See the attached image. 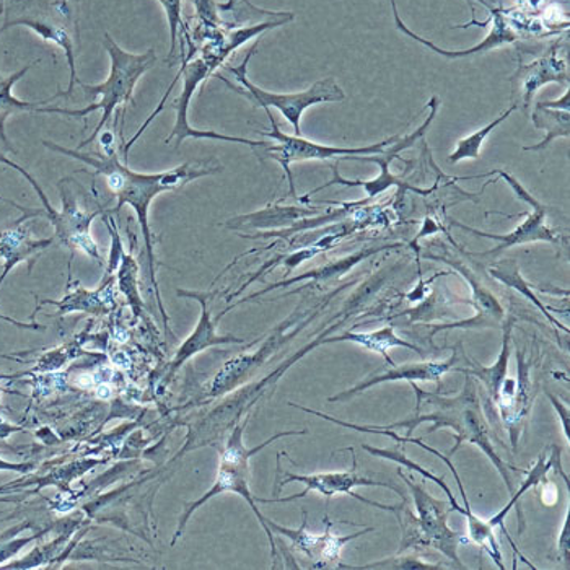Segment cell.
Listing matches in <instances>:
<instances>
[{
	"label": "cell",
	"mask_w": 570,
	"mask_h": 570,
	"mask_svg": "<svg viewBox=\"0 0 570 570\" xmlns=\"http://www.w3.org/2000/svg\"><path fill=\"white\" fill-rule=\"evenodd\" d=\"M513 325H515V318L509 316L505 325L502 326V350L494 365L483 367V365L473 364L471 368L456 367L455 365V367L452 368L453 372L464 373V375L473 376L474 380H480L492 404L499 403L502 383H504V380L509 376L510 337H512Z\"/></svg>",
	"instance_id": "25"
},
{
	"label": "cell",
	"mask_w": 570,
	"mask_h": 570,
	"mask_svg": "<svg viewBox=\"0 0 570 570\" xmlns=\"http://www.w3.org/2000/svg\"><path fill=\"white\" fill-rule=\"evenodd\" d=\"M558 82L569 86L568 65L556 56L554 49L544 58L537 59L528 66H520L515 76L510 77V83L513 86V95H519L515 104L522 105L523 110L528 111L534 94L547 83Z\"/></svg>",
	"instance_id": "19"
},
{
	"label": "cell",
	"mask_w": 570,
	"mask_h": 570,
	"mask_svg": "<svg viewBox=\"0 0 570 570\" xmlns=\"http://www.w3.org/2000/svg\"><path fill=\"white\" fill-rule=\"evenodd\" d=\"M549 207L547 204L537 203L531 206V213L528 214L527 219L507 235L488 234V232L478 230V228L468 227L461 222L450 220L452 227H459L468 234L476 235V237L489 238V240L498 242L495 248L489 249L484 253H470V256H480V258H488V256H499L507 249L513 246L527 245V243L547 242L551 245H561L562 235L556 232L554 228L548 225Z\"/></svg>",
	"instance_id": "14"
},
{
	"label": "cell",
	"mask_w": 570,
	"mask_h": 570,
	"mask_svg": "<svg viewBox=\"0 0 570 570\" xmlns=\"http://www.w3.org/2000/svg\"><path fill=\"white\" fill-rule=\"evenodd\" d=\"M446 566L435 564V562H428L425 559L419 558L414 554H404V552H397L392 558L380 559V561L371 562L365 566H350V564H337L336 569H350V570H442Z\"/></svg>",
	"instance_id": "32"
},
{
	"label": "cell",
	"mask_w": 570,
	"mask_h": 570,
	"mask_svg": "<svg viewBox=\"0 0 570 570\" xmlns=\"http://www.w3.org/2000/svg\"><path fill=\"white\" fill-rule=\"evenodd\" d=\"M559 459H561V450H559L558 446H552L551 455H548L547 452L541 453V455L538 456L537 463L533 464V468H531L530 471H527V480L523 481L522 488L510 495V501L507 502L504 509L499 510L494 517H491V519L488 520L489 525L492 528H501V530L504 531L505 537L509 538V543L512 544L513 549V559H515V562H513V568L517 566V559L520 558L523 562H525L528 568L537 569L533 564H531L530 561H528V558L522 554V551L517 548L515 541L510 538L509 531H507L505 528L507 515H509V512L513 509V507L520 504V501H522L523 494H525V492L537 488V485L540 483H548V473L552 470V468L556 466V463H559Z\"/></svg>",
	"instance_id": "23"
},
{
	"label": "cell",
	"mask_w": 570,
	"mask_h": 570,
	"mask_svg": "<svg viewBox=\"0 0 570 570\" xmlns=\"http://www.w3.org/2000/svg\"><path fill=\"white\" fill-rule=\"evenodd\" d=\"M456 361H459V354H456L455 347V352L446 361L393 365L389 372L382 373V375L368 376V379L362 380L361 383L352 386V389L344 390V392L337 393L336 396L328 397V401L330 403H346L351 397L367 392L372 386L390 382H435L440 386V380H442L445 373L455 367Z\"/></svg>",
	"instance_id": "16"
},
{
	"label": "cell",
	"mask_w": 570,
	"mask_h": 570,
	"mask_svg": "<svg viewBox=\"0 0 570 570\" xmlns=\"http://www.w3.org/2000/svg\"><path fill=\"white\" fill-rule=\"evenodd\" d=\"M43 146L52 153L67 155L73 160L82 161L87 167L94 168L95 175L105 176L108 188L112 195L118 198L116 213L125 206L131 207L139 222L140 232L146 243L147 259H149L150 281H153L155 297H157L158 308L165 320V326L168 325L167 312L161 304L160 291H158L157 279H155V240L149 225V207L153 200L161 193H174L185 188L196 179L204 176L217 175L224 170V167L216 160L196 161V164L179 165L171 170L160 171V174H137L128 167V164L121 161L115 144L105 147V154L82 153L80 149H67L59 144L43 140ZM168 328V326H167Z\"/></svg>",
	"instance_id": "1"
},
{
	"label": "cell",
	"mask_w": 570,
	"mask_h": 570,
	"mask_svg": "<svg viewBox=\"0 0 570 570\" xmlns=\"http://www.w3.org/2000/svg\"><path fill=\"white\" fill-rule=\"evenodd\" d=\"M352 452V470L336 471V473L320 474H292L283 473L277 463V470L284 474L277 478V488L274 495L279 494L281 489L288 483L305 484V491L291 498H273L262 499L255 498L256 504H285V502H294L297 499L305 498L308 492H318L326 502L336 494H346L350 498L357 499L362 504L375 507V509L385 510V512L397 513L403 509L404 502H407L406 492L400 485L393 483H380V481L367 480V478L357 474V459H355L354 450Z\"/></svg>",
	"instance_id": "5"
},
{
	"label": "cell",
	"mask_w": 570,
	"mask_h": 570,
	"mask_svg": "<svg viewBox=\"0 0 570 570\" xmlns=\"http://www.w3.org/2000/svg\"><path fill=\"white\" fill-rule=\"evenodd\" d=\"M466 376V380H464L463 390H461L459 396L452 397L424 392V390L419 389L416 382H411V386L416 392L417 401H425L428 406L434 407V411L421 414V411L416 407V414L413 417L406 419V421L395 422V424L390 425H375V428L390 429V431L407 429L406 438H413V432L416 431L417 425L424 424V422H432L429 434H434V432L442 428L452 429L455 432L456 445L455 449L450 450V455H453L460 449L461 443H473L491 460L495 470L501 473L507 491L512 495L515 492V484H513L509 471L515 470V468L507 464L495 453L491 432H489L488 422H485L483 416V407H481L476 382H474L473 376Z\"/></svg>",
	"instance_id": "2"
},
{
	"label": "cell",
	"mask_w": 570,
	"mask_h": 570,
	"mask_svg": "<svg viewBox=\"0 0 570 570\" xmlns=\"http://www.w3.org/2000/svg\"><path fill=\"white\" fill-rule=\"evenodd\" d=\"M519 108V105L513 104L509 110L502 112L501 116L494 119V121L489 122V125L483 126V128L478 129L476 132L470 134V136L464 137V139L459 140L456 144L455 150L450 154L449 160L452 164H456V161L461 160H476V158L481 157V150H483V146L485 139H488L489 134L494 131L499 125L505 121L513 111Z\"/></svg>",
	"instance_id": "31"
},
{
	"label": "cell",
	"mask_w": 570,
	"mask_h": 570,
	"mask_svg": "<svg viewBox=\"0 0 570 570\" xmlns=\"http://www.w3.org/2000/svg\"><path fill=\"white\" fill-rule=\"evenodd\" d=\"M37 537L23 538V540L10 541V543L0 544V562L7 561V559L12 558L13 554L20 551L23 547H27L31 541L37 540Z\"/></svg>",
	"instance_id": "37"
},
{
	"label": "cell",
	"mask_w": 570,
	"mask_h": 570,
	"mask_svg": "<svg viewBox=\"0 0 570 570\" xmlns=\"http://www.w3.org/2000/svg\"><path fill=\"white\" fill-rule=\"evenodd\" d=\"M246 425H248V416L245 417V421L237 422V424L232 428L227 443H225L224 450L220 452L219 473H217L216 483H214L213 488H210L203 498L186 507L185 513H183L181 520H179L178 528H176L171 547H175L176 540H178L183 531H185L186 523H188V520L191 519L193 513H195L199 507H203L206 502H209L210 499L216 498V495L224 494V492H235V494L242 495V498L248 502L255 515L258 517L259 523H262L267 538H269L271 554H273L274 566H276L277 548L273 537L274 533L271 531V528L267 527L266 517H264L263 513L259 512L258 507H256L255 495L249 491V460H252V456H255L256 453L266 449L267 445L276 442V440L291 438V435H305L307 431L279 432V434L267 439L262 445L255 446V449H246L245 443H243V434H245Z\"/></svg>",
	"instance_id": "6"
},
{
	"label": "cell",
	"mask_w": 570,
	"mask_h": 570,
	"mask_svg": "<svg viewBox=\"0 0 570 570\" xmlns=\"http://www.w3.org/2000/svg\"><path fill=\"white\" fill-rule=\"evenodd\" d=\"M17 483H19V481H13L12 484L2 485V488H0V494H3V492H12L13 489L17 488ZM0 501H6V499H0Z\"/></svg>",
	"instance_id": "42"
},
{
	"label": "cell",
	"mask_w": 570,
	"mask_h": 570,
	"mask_svg": "<svg viewBox=\"0 0 570 570\" xmlns=\"http://www.w3.org/2000/svg\"><path fill=\"white\" fill-rule=\"evenodd\" d=\"M40 62V59L31 62V65L24 66L22 70L19 72L12 73V76H0V142L3 144L9 153L16 154V149H13L12 144L7 139L6 134V122L10 116L16 115V112H38L41 107L48 105L49 101H55V98H46V100L41 101H22L19 98L13 97L12 88L19 82L20 79H23L24 73L31 69V67L37 66Z\"/></svg>",
	"instance_id": "27"
},
{
	"label": "cell",
	"mask_w": 570,
	"mask_h": 570,
	"mask_svg": "<svg viewBox=\"0 0 570 570\" xmlns=\"http://www.w3.org/2000/svg\"><path fill=\"white\" fill-rule=\"evenodd\" d=\"M569 512L566 513L564 527H562L561 537H559V556L564 561L566 568L570 569V534H569Z\"/></svg>",
	"instance_id": "36"
},
{
	"label": "cell",
	"mask_w": 570,
	"mask_h": 570,
	"mask_svg": "<svg viewBox=\"0 0 570 570\" xmlns=\"http://www.w3.org/2000/svg\"><path fill=\"white\" fill-rule=\"evenodd\" d=\"M104 46L111 61L108 79L104 83H98V86H86L83 82L77 86L82 90L83 100L90 104L88 107L82 108V110L41 107L38 110V112H56V115L72 116V118H87L94 111H104L97 128L88 139L80 142L79 149L90 146L98 139L100 132L111 121L118 107H126L128 104L134 105L132 97L137 82L157 61L154 49H149L142 55H132V52L125 51L108 33H105Z\"/></svg>",
	"instance_id": "4"
},
{
	"label": "cell",
	"mask_w": 570,
	"mask_h": 570,
	"mask_svg": "<svg viewBox=\"0 0 570 570\" xmlns=\"http://www.w3.org/2000/svg\"><path fill=\"white\" fill-rule=\"evenodd\" d=\"M160 6L164 7L165 16H167L168 27H170V51H168L167 62L168 66L176 65V52H178L179 35L185 33L186 27L183 22L181 9L183 0H158Z\"/></svg>",
	"instance_id": "33"
},
{
	"label": "cell",
	"mask_w": 570,
	"mask_h": 570,
	"mask_svg": "<svg viewBox=\"0 0 570 570\" xmlns=\"http://www.w3.org/2000/svg\"><path fill=\"white\" fill-rule=\"evenodd\" d=\"M325 210L323 207L269 204L262 210L225 222L224 227L230 228V230H283V228L292 227L295 222L318 216Z\"/></svg>",
	"instance_id": "20"
},
{
	"label": "cell",
	"mask_w": 570,
	"mask_h": 570,
	"mask_svg": "<svg viewBox=\"0 0 570 570\" xmlns=\"http://www.w3.org/2000/svg\"><path fill=\"white\" fill-rule=\"evenodd\" d=\"M541 107L552 108V110H561L570 112V87H566L564 97L559 98V100L554 101H538Z\"/></svg>",
	"instance_id": "40"
},
{
	"label": "cell",
	"mask_w": 570,
	"mask_h": 570,
	"mask_svg": "<svg viewBox=\"0 0 570 570\" xmlns=\"http://www.w3.org/2000/svg\"><path fill=\"white\" fill-rule=\"evenodd\" d=\"M390 2H392L393 16H395L397 30H400L401 33L406 35L411 40L416 41V43H421L422 46H425V48L431 49L435 55L449 59V61L484 55V52L492 51V49L502 48V46L505 45H513L519 40L515 31H513L512 28L509 27V23H507L505 17L502 16L501 10H495L492 9L491 6H488L492 13V28L491 31H489L488 37L484 38V41H481L480 45L473 46V48L470 49L449 51V49L439 48L438 45L432 43V41L425 40V38L419 37L414 31H411L410 28L404 24L403 20H401L400 13H397L396 0H390Z\"/></svg>",
	"instance_id": "18"
},
{
	"label": "cell",
	"mask_w": 570,
	"mask_h": 570,
	"mask_svg": "<svg viewBox=\"0 0 570 570\" xmlns=\"http://www.w3.org/2000/svg\"><path fill=\"white\" fill-rule=\"evenodd\" d=\"M256 48H258V43L249 49L248 55L243 59L240 66H225V69L235 77V80L240 83V87L232 86L225 77H219L225 86L243 95V97L248 98L249 101H253V105H256V107L264 108V110H266V108H269V110L271 108H276V110L291 122L295 136H302V116H304V112L307 111L309 107L322 104H337V101L346 100V94H344L340 83L334 80V77H326V79L318 80V82L313 83L307 90L297 91V94H274V91L263 90V88L255 86V83L248 79V65L249 59H252V56L256 52Z\"/></svg>",
	"instance_id": "7"
},
{
	"label": "cell",
	"mask_w": 570,
	"mask_h": 570,
	"mask_svg": "<svg viewBox=\"0 0 570 570\" xmlns=\"http://www.w3.org/2000/svg\"><path fill=\"white\" fill-rule=\"evenodd\" d=\"M0 161L7 167L13 168V170L22 174L27 181L33 186L37 195L40 196L41 203H43L45 210H40V214H45L51 224L55 225L56 238L62 243V245L67 246V248L79 249V252L86 253L87 256L94 258L95 262H104L101 259L100 249H98L97 243H95L94 237H91V222H94L95 217L98 214H101L100 210H95L94 214L83 213L80 209L79 204H77L76 196L70 191V188H67V178L61 179L59 181V189H61V198H62V210H56L55 207L51 206L49 199L46 198L43 189L38 185L37 179L33 178L30 174H28L24 168L17 165L16 161L9 160V158L0 155Z\"/></svg>",
	"instance_id": "10"
},
{
	"label": "cell",
	"mask_w": 570,
	"mask_h": 570,
	"mask_svg": "<svg viewBox=\"0 0 570 570\" xmlns=\"http://www.w3.org/2000/svg\"><path fill=\"white\" fill-rule=\"evenodd\" d=\"M344 287L336 288V291L331 292L328 297L322 298L318 304L313 305L309 309H301L298 308L291 318L285 320L283 325L277 326L276 330H273V333L263 341L262 347L258 351L252 352V354H242L237 355V357L228 361L224 367L220 368V372L214 376L213 383H210L209 392L207 395L210 397H219L227 395L232 390L240 386L243 382H245L248 376H252L253 373L262 368L267 361H269L271 355L274 352L281 350L284 344H287L292 337L297 336L302 330L307 328L309 323L320 315L328 305L337 294L346 288Z\"/></svg>",
	"instance_id": "8"
},
{
	"label": "cell",
	"mask_w": 570,
	"mask_h": 570,
	"mask_svg": "<svg viewBox=\"0 0 570 570\" xmlns=\"http://www.w3.org/2000/svg\"><path fill=\"white\" fill-rule=\"evenodd\" d=\"M549 401H551L552 406H554L556 413H558L559 419L562 421V432H564L566 439H568V442L570 440L569 435V410L566 404L561 403V400L559 397H556L552 395V393H548Z\"/></svg>",
	"instance_id": "38"
},
{
	"label": "cell",
	"mask_w": 570,
	"mask_h": 570,
	"mask_svg": "<svg viewBox=\"0 0 570 570\" xmlns=\"http://www.w3.org/2000/svg\"><path fill=\"white\" fill-rule=\"evenodd\" d=\"M2 13H3V7H2V3H0V17H2Z\"/></svg>",
	"instance_id": "43"
},
{
	"label": "cell",
	"mask_w": 570,
	"mask_h": 570,
	"mask_svg": "<svg viewBox=\"0 0 570 570\" xmlns=\"http://www.w3.org/2000/svg\"><path fill=\"white\" fill-rule=\"evenodd\" d=\"M179 297L195 298L200 305V318L191 336L181 344L178 352H176L174 361L170 364V372H168L167 380L174 379L176 372L183 367L185 362L198 355L199 352L209 350V347L222 346V344H243L245 340L235 336H220L217 334L216 325L209 309L210 294H203V292L176 291Z\"/></svg>",
	"instance_id": "17"
},
{
	"label": "cell",
	"mask_w": 570,
	"mask_h": 570,
	"mask_svg": "<svg viewBox=\"0 0 570 570\" xmlns=\"http://www.w3.org/2000/svg\"><path fill=\"white\" fill-rule=\"evenodd\" d=\"M438 232H443V227H440L438 222L432 219V217H425L424 225H422L421 232L416 235L413 242L410 243L411 248L416 246V243L421 240V238L429 237V235L438 234Z\"/></svg>",
	"instance_id": "39"
},
{
	"label": "cell",
	"mask_w": 570,
	"mask_h": 570,
	"mask_svg": "<svg viewBox=\"0 0 570 570\" xmlns=\"http://www.w3.org/2000/svg\"><path fill=\"white\" fill-rule=\"evenodd\" d=\"M488 273L492 279L499 281V283H502L507 285V287L513 288V291L522 294L527 301H530L534 307L540 309V312L547 316L548 322L551 323L556 330L564 331L566 334L570 333L568 326H564L561 322H558V320L551 315V308L547 307V305H544L543 302L538 298V295L534 294V288L527 283L525 277H523L522 273H520V266L519 263H517V259H501V262L489 266Z\"/></svg>",
	"instance_id": "28"
},
{
	"label": "cell",
	"mask_w": 570,
	"mask_h": 570,
	"mask_svg": "<svg viewBox=\"0 0 570 570\" xmlns=\"http://www.w3.org/2000/svg\"><path fill=\"white\" fill-rule=\"evenodd\" d=\"M326 525V533L312 534L307 531V512H304V523L298 530H292V528H285L277 525V523L271 522L267 519V527L271 531L287 537L292 541L294 548L297 551L304 552L307 558L315 561L313 568L323 569L330 568L331 562H340L341 551L351 541L357 540V538L364 537V534L372 533L375 528H364L358 533L347 534V537H337V534L331 533V522L328 517L323 520Z\"/></svg>",
	"instance_id": "15"
},
{
	"label": "cell",
	"mask_w": 570,
	"mask_h": 570,
	"mask_svg": "<svg viewBox=\"0 0 570 570\" xmlns=\"http://www.w3.org/2000/svg\"><path fill=\"white\" fill-rule=\"evenodd\" d=\"M344 333H346V343L357 344V346L364 347V350L382 355L389 364H392V367L396 365L389 355V351L392 347H404V350L416 351L419 354L424 355V351L421 347L401 340L392 325L383 326V328L372 331V333H355V331H344Z\"/></svg>",
	"instance_id": "29"
},
{
	"label": "cell",
	"mask_w": 570,
	"mask_h": 570,
	"mask_svg": "<svg viewBox=\"0 0 570 570\" xmlns=\"http://www.w3.org/2000/svg\"><path fill=\"white\" fill-rule=\"evenodd\" d=\"M403 243H392V245H383V246H373V248H364L361 252L354 253V255L346 256V258L337 259V262L326 264V266L318 267V269L308 271V273L301 274V276L292 277V279L283 281V283H277L269 285V287L264 288V291L258 292V294H253L252 297L243 298V301L238 302V304L232 305V307L225 308L224 312L220 313L217 318H222L225 313H228V309L238 307L240 304H245V302L253 301V298L262 297V295L267 294V292L274 291V288L288 287V285L304 283V281H312V284L320 283H328V281L340 279L344 274L350 273L351 269H354L358 263L364 262V259L371 258V256L376 255V253L385 252V249L401 248Z\"/></svg>",
	"instance_id": "22"
},
{
	"label": "cell",
	"mask_w": 570,
	"mask_h": 570,
	"mask_svg": "<svg viewBox=\"0 0 570 570\" xmlns=\"http://www.w3.org/2000/svg\"><path fill=\"white\" fill-rule=\"evenodd\" d=\"M267 118L271 122V131H259L266 139L277 142V146L266 147V153L274 160L279 161L283 167L285 176H287L288 191L291 196L297 198L295 193L294 176H292L291 165L295 161H309L320 160L326 161L331 158H337V160H344L346 157H355V155H376L385 153L386 147L395 144L401 136H392L389 139L382 140V142L375 144V146L368 147H333L323 146V144L313 142V140L305 139L302 136H288L281 131L279 125L274 119L273 112L269 108H266Z\"/></svg>",
	"instance_id": "11"
},
{
	"label": "cell",
	"mask_w": 570,
	"mask_h": 570,
	"mask_svg": "<svg viewBox=\"0 0 570 570\" xmlns=\"http://www.w3.org/2000/svg\"><path fill=\"white\" fill-rule=\"evenodd\" d=\"M517 365H519V376H517V393L512 403L501 410V417L504 419L507 429L512 435V445L517 450L519 445L520 424L527 416L533 401V385L530 379V364H527L525 354L517 347Z\"/></svg>",
	"instance_id": "26"
},
{
	"label": "cell",
	"mask_w": 570,
	"mask_h": 570,
	"mask_svg": "<svg viewBox=\"0 0 570 570\" xmlns=\"http://www.w3.org/2000/svg\"><path fill=\"white\" fill-rule=\"evenodd\" d=\"M533 122L534 128L547 131V137L534 146L522 147L523 153H541L551 146L558 137H566V139L570 137L569 111L552 110V108H544L537 104L533 110Z\"/></svg>",
	"instance_id": "30"
},
{
	"label": "cell",
	"mask_w": 570,
	"mask_h": 570,
	"mask_svg": "<svg viewBox=\"0 0 570 570\" xmlns=\"http://www.w3.org/2000/svg\"><path fill=\"white\" fill-rule=\"evenodd\" d=\"M424 258L449 264V266H452L456 273L461 274V276L464 277V281L470 284L471 292H473V298H471L470 305L476 309V313H474V316H471V318L461 320V322L455 323H440V325H432L431 334H429L431 341L438 336L440 331L483 328L502 330V326L505 325L507 318H509L504 305H502L501 301L495 297L494 292L489 291V288L481 283L480 277L471 271V267H468L466 264L461 262L459 258H446V256L431 255V253H425Z\"/></svg>",
	"instance_id": "13"
},
{
	"label": "cell",
	"mask_w": 570,
	"mask_h": 570,
	"mask_svg": "<svg viewBox=\"0 0 570 570\" xmlns=\"http://www.w3.org/2000/svg\"><path fill=\"white\" fill-rule=\"evenodd\" d=\"M196 17L204 28H220L216 0H191Z\"/></svg>",
	"instance_id": "35"
},
{
	"label": "cell",
	"mask_w": 570,
	"mask_h": 570,
	"mask_svg": "<svg viewBox=\"0 0 570 570\" xmlns=\"http://www.w3.org/2000/svg\"><path fill=\"white\" fill-rule=\"evenodd\" d=\"M52 242H55V238L33 240V238H30V235H28L27 228L23 227L10 228V230L3 232V234L0 235V259L3 262L0 287H2L3 281H6V277L9 276L10 271H12L17 264L37 258L43 249L51 246ZM0 318L19 326V328L41 330L40 325H24V323L16 322V320H10L2 315H0Z\"/></svg>",
	"instance_id": "21"
},
{
	"label": "cell",
	"mask_w": 570,
	"mask_h": 570,
	"mask_svg": "<svg viewBox=\"0 0 570 570\" xmlns=\"http://www.w3.org/2000/svg\"><path fill=\"white\" fill-rule=\"evenodd\" d=\"M440 101L439 97H432L429 100L428 108H431V115L429 118L422 122L421 126L411 134V136L400 137L395 144L386 147L385 153L376 154V155H355V157H346L344 160H361V161H371V164H376L380 167V175L373 179H347L343 178L340 175V170H337V165H331V170H333V178L330 179L325 185L318 186V188L309 191L308 195H305L304 198H298L301 203H307L313 195L316 193L323 191V189L330 188V186L341 185V186H350V188H364L365 193H367V198L357 200V206H364L368 200L379 198L383 193L389 191L393 186H397V188L404 189V191H413L419 196H429L434 189H421L416 188V186L407 185L404 179L397 178L396 175L392 174L390 170V165L395 158H400V153L403 150L410 149L414 144L417 142L419 139L424 137V134L428 132V129L431 128L432 121H434L435 116H438V108Z\"/></svg>",
	"instance_id": "9"
},
{
	"label": "cell",
	"mask_w": 570,
	"mask_h": 570,
	"mask_svg": "<svg viewBox=\"0 0 570 570\" xmlns=\"http://www.w3.org/2000/svg\"><path fill=\"white\" fill-rule=\"evenodd\" d=\"M100 295V291H79L76 294L69 295L62 302L43 301L41 305H55L61 313L76 312V309H100L101 312L105 308V304Z\"/></svg>",
	"instance_id": "34"
},
{
	"label": "cell",
	"mask_w": 570,
	"mask_h": 570,
	"mask_svg": "<svg viewBox=\"0 0 570 570\" xmlns=\"http://www.w3.org/2000/svg\"><path fill=\"white\" fill-rule=\"evenodd\" d=\"M31 468H33V464L7 463V461L0 460V470L28 471Z\"/></svg>",
	"instance_id": "41"
},
{
	"label": "cell",
	"mask_w": 570,
	"mask_h": 570,
	"mask_svg": "<svg viewBox=\"0 0 570 570\" xmlns=\"http://www.w3.org/2000/svg\"><path fill=\"white\" fill-rule=\"evenodd\" d=\"M217 17H219V27L225 31L240 30V28L255 27V24L267 22L287 24L294 22L295 19L292 12H274V10L262 9L249 0L217 2Z\"/></svg>",
	"instance_id": "24"
},
{
	"label": "cell",
	"mask_w": 570,
	"mask_h": 570,
	"mask_svg": "<svg viewBox=\"0 0 570 570\" xmlns=\"http://www.w3.org/2000/svg\"><path fill=\"white\" fill-rule=\"evenodd\" d=\"M3 20L0 35L13 27H27L65 51L69 66V87L56 98H70L82 80L77 76V48L80 45V0H0Z\"/></svg>",
	"instance_id": "3"
},
{
	"label": "cell",
	"mask_w": 570,
	"mask_h": 570,
	"mask_svg": "<svg viewBox=\"0 0 570 570\" xmlns=\"http://www.w3.org/2000/svg\"><path fill=\"white\" fill-rule=\"evenodd\" d=\"M397 474L413 498L419 527L424 534L425 548L438 549L452 562V568L464 569L463 562L460 561L459 547L460 543H468V540H463L461 534L453 531L446 523L450 512H453L450 501H440L429 494L413 478L404 474L401 468Z\"/></svg>",
	"instance_id": "12"
}]
</instances>
